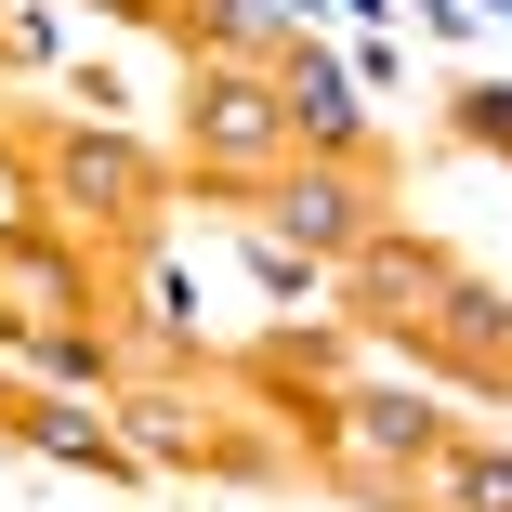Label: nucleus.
<instances>
[{"label": "nucleus", "instance_id": "3", "mask_svg": "<svg viewBox=\"0 0 512 512\" xmlns=\"http://www.w3.org/2000/svg\"><path fill=\"white\" fill-rule=\"evenodd\" d=\"M53 184H66V211H106V224H145V197H158V171L119 132H66L53 145Z\"/></svg>", "mask_w": 512, "mask_h": 512}, {"label": "nucleus", "instance_id": "12", "mask_svg": "<svg viewBox=\"0 0 512 512\" xmlns=\"http://www.w3.org/2000/svg\"><path fill=\"white\" fill-rule=\"evenodd\" d=\"M0 421H14V407H0Z\"/></svg>", "mask_w": 512, "mask_h": 512}, {"label": "nucleus", "instance_id": "10", "mask_svg": "<svg viewBox=\"0 0 512 512\" xmlns=\"http://www.w3.org/2000/svg\"><path fill=\"white\" fill-rule=\"evenodd\" d=\"M460 132H473V145H512V92H499V79L460 92Z\"/></svg>", "mask_w": 512, "mask_h": 512}, {"label": "nucleus", "instance_id": "8", "mask_svg": "<svg viewBox=\"0 0 512 512\" xmlns=\"http://www.w3.org/2000/svg\"><path fill=\"white\" fill-rule=\"evenodd\" d=\"M434 460H447L460 512H512V460H499V447H434Z\"/></svg>", "mask_w": 512, "mask_h": 512}, {"label": "nucleus", "instance_id": "7", "mask_svg": "<svg viewBox=\"0 0 512 512\" xmlns=\"http://www.w3.org/2000/svg\"><path fill=\"white\" fill-rule=\"evenodd\" d=\"M434 329H447L460 355H499V342H512V316H499V302H486L473 276H447V316H434Z\"/></svg>", "mask_w": 512, "mask_h": 512}, {"label": "nucleus", "instance_id": "5", "mask_svg": "<svg viewBox=\"0 0 512 512\" xmlns=\"http://www.w3.org/2000/svg\"><path fill=\"white\" fill-rule=\"evenodd\" d=\"M355 434H368L381 460H434V447H447V421H434L421 381H368V394H355Z\"/></svg>", "mask_w": 512, "mask_h": 512}, {"label": "nucleus", "instance_id": "1", "mask_svg": "<svg viewBox=\"0 0 512 512\" xmlns=\"http://www.w3.org/2000/svg\"><path fill=\"white\" fill-rule=\"evenodd\" d=\"M276 237H302V250H368V184L342 171V158H302L289 184H276Z\"/></svg>", "mask_w": 512, "mask_h": 512}, {"label": "nucleus", "instance_id": "4", "mask_svg": "<svg viewBox=\"0 0 512 512\" xmlns=\"http://www.w3.org/2000/svg\"><path fill=\"white\" fill-rule=\"evenodd\" d=\"M368 106H355V79L342 66H289V145H316V158H355Z\"/></svg>", "mask_w": 512, "mask_h": 512}, {"label": "nucleus", "instance_id": "11", "mask_svg": "<svg viewBox=\"0 0 512 512\" xmlns=\"http://www.w3.org/2000/svg\"><path fill=\"white\" fill-rule=\"evenodd\" d=\"M40 368H53V381H106V342H79V329H40Z\"/></svg>", "mask_w": 512, "mask_h": 512}, {"label": "nucleus", "instance_id": "2", "mask_svg": "<svg viewBox=\"0 0 512 512\" xmlns=\"http://www.w3.org/2000/svg\"><path fill=\"white\" fill-rule=\"evenodd\" d=\"M197 145H211V158H276L289 145V92L250 79V66H211V79H197Z\"/></svg>", "mask_w": 512, "mask_h": 512}, {"label": "nucleus", "instance_id": "9", "mask_svg": "<svg viewBox=\"0 0 512 512\" xmlns=\"http://www.w3.org/2000/svg\"><path fill=\"white\" fill-rule=\"evenodd\" d=\"M250 276H263L276 302H302V289H316V250H289V237H263V250H250Z\"/></svg>", "mask_w": 512, "mask_h": 512}, {"label": "nucleus", "instance_id": "6", "mask_svg": "<svg viewBox=\"0 0 512 512\" xmlns=\"http://www.w3.org/2000/svg\"><path fill=\"white\" fill-rule=\"evenodd\" d=\"M14 434H27L40 460H92V473H132V447H119V434H92L79 407H14Z\"/></svg>", "mask_w": 512, "mask_h": 512}]
</instances>
